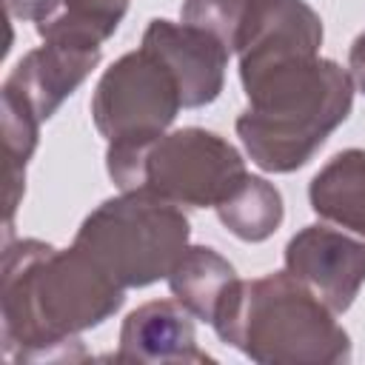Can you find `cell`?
Here are the masks:
<instances>
[{"mask_svg":"<svg viewBox=\"0 0 365 365\" xmlns=\"http://www.w3.org/2000/svg\"><path fill=\"white\" fill-rule=\"evenodd\" d=\"M123 294L125 288L77 245L66 251L40 240L6 245L3 348L17 362L86 359L77 334L108 319L123 305Z\"/></svg>","mask_w":365,"mask_h":365,"instance_id":"6da1fadb","label":"cell"},{"mask_svg":"<svg viewBox=\"0 0 365 365\" xmlns=\"http://www.w3.org/2000/svg\"><path fill=\"white\" fill-rule=\"evenodd\" d=\"M251 0H185L182 23L214 34L228 51H237Z\"/></svg>","mask_w":365,"mask_h":365,"instance_id":"9a60e30c","label":"cell"},{"mask_svg":"<svg viewBox=\"0 0 365 365\" xmlns=\"http://www.w3.org/2000/svg\"><path fill=\"white\" fill-rule=\"evenodd\" d=\"M117 362H214L197 348L191 314L171 299H154L131 311L120 331Z\"/></svg>","mask_w":365,"mask_h":365,"instance_id":"30bf717a","label":"cell"},{"mask_svg":"<svg viewBox=\"0 0 365 365\" xmlns=\"http://www.w3.org/2000/svg\"><path fill=\"white\" fill-rule=\"evenodd\" d=\"M285 268L334 314H342L365 282V234L334 222L305 225L285 245Z\"/></svg>","mask_w":365,"mask_h":365,"instance_id":"52a82bcc","label":"cell"},{"mask_svg":"<svg viewBox=\"0 0 365 365\" xmlns=\"http://www.w3.org/2000/svg\"><path fill=\"white\" fill-rule=\"evenodd\" d=\"M348 66H351V80L359 86V91H365V31L354 40L351 54H348Z\"/></svg>","mask_w":365,"mask_h":365,"instance_id":"2e32d148","label":"cell"},{"mask_svg":"<svg viewBox=\"0 0 365 365\" xmlns=\"http://www.w3.org/2000/svg\"><path fill=\"white\" fill-rule=\"evenodd\" d=\"M308 197L325 222L365 234V151L348 148L331 157L311 180Z\"/></svg>","mask_w":365,"mask_h":365,"instance_id":"7c38bea8","label":"cell"},{"mask_svg":"<svg viewBox=\"0 0 365 365\" xmlns=\"http://www.w3.org/2000/svg\"><path fill=\"white\" fill-rule=\"evenodd\" d=\"M211 325L225 345L265 365L351 359V339L334 311L288 271L234 279Z\"/></svg>","mask_w":365,"mask_h":365,"instance_id":"3957f363","label":"cell"},{"mask_svg":"<svg viewBox=\"0 0 365 365\" xmlns=\"http://www.w3.org/2000/svg\"><path fill=\"white\" fill-rule=\"evenodd\" d=\"M245 174L240 151L220 134L182 128L148 143L140 188H148L174 205L217 208Z\"/></svg>","mask_w":365,"mask_h":365,"instance_id":"5b68a950","label":"cell"},{"mask_svg":"<svg viewBox=\"0 0 365 365\" xmlns=\"http://www.w3.org/2000/svg\"><path fill=\"white\" fill-rule=\"evenodd\" d=\"M217 214L234 237L245 242H262L282 222V197L268 180L245 174L217 205Z\"/></svg>","mask_w":365,"mask_h":365,"instance_id":"5bb4252c","label":"cell"},{"mask_svg":"<svg viewBox=\"0 0 365 365\" xmlns=\"http://www.w3.org/2000/svg\"><path fill=\"white\" fill-rule=\"evenodd\" d=\"M74 245L117 285L143 288L171 274L188 248V220L180 205L148 188L123 191L83 220Z\"/></svg>","mask_w":365,"mask_h":365,"instance_id":"277c9868","label":"cell"},{"mask_svg":"<svg viewBox=\"0 0 365 365\" xmlns=\"http://www.w3.org/2000/svg\"><path fill=\"white\" fill-rule=\"evenodd\" d=\"M46 3L48 0H6V11L20 20H37V14L43 11Z\"/></svg>","mask_w":365,"mask_h":365,"instance_id":"e0dca14e","label":"cell"},{"mask_svg":"<svg viewBox=\"0 0 365 365\" xmlns=\"http://www.w3.org/2000/svg\"><path fill=\"white\" fill-rule=\"evenodd\" d=\"M237 134L251 160L274 174L305 165L348 117L354 80L334 60H294L248 83Z\"/></svg>","mask_w":365,"mask_h":365,"instance_id":"7a4b0ae2","label":"cell"},{"mask_svg":"<svg viewBox=\"0 0 365 365\" xmlns=\"http://www.w3.org/2000/svg\"><path fill=\"white\" fill-rule=\"evenodd\" d=\"M237 271L228 259H222L214 248L191 245L182 251L177 265L168 274L171 294L177 302L197 319L211 322L225 291L234 285Z\"/></svg>","mask_w":365,"mask_h":365,"instance_id":"4fadbf2b","label":"cell"},{"mask_svg":"<svg viewBox=\"0 0 365 365\" xmlns=\"http://www.w3.org/2000/svg\"><path fill=\"white\" fill-rule=\"evenodd\" d=\"M97 63H100V48L43 43L14 66L3 88L14 91L23 103H29V108L43 123L91 74Z\"/></svg>","mask_w":365,"mask_h":365,"instance_id":"8fae6325","label":"cell"},{"mask_svg":"<svg viewBox=\"0 0 365 365\" xmlns=\"http://www.w3.org/2000/svg\"><path fill=\"white\" fill-rule=\"evenodd\" d=\"M83 3H91V6H100V9H111V11H123L128 9V0H83Z\"/></svg>","mask_w":365,"mask_h":365,"instance_id":"ac0fdd59","label":"cell"},{"mask_svg":"<svg viewBox=\"0 0 365 365\" xmlns=\"http://www.w3.org/2000/svg\"><path fill=\"white\" fill-rule=\"evenodd\" d=\"M143 48L171 71L185 108L208 106L220 97L231 51L214 34L188 23L151 20L143 34Z\"/></svg>","mask_w":365,"mask_h":365,"instance_id":"9c48e42d","label":"cell"},{"mask_svg":"<svg viewBox=\"0 0 365 365\" xmlns=\"http://www.w3.org/2000/svg\"><path fill=\"white\" fill-rule=\"evenodd\" d=\"M322 43V20L302 0H251L240 34L242 83L294 63L317 57Z\"/></svg>","mask_w":365,"mask_h":365,"instance_id":"ba28073f","label":"cell"},{"mask_svg":"<svg viewBox=\"0 0 365 365\" xmlns=\"http://www.w3.org/2000/svg\"><path fill=\"white\" fill-rule=\"evenodd\" d=\"M180 106L177 80L140 46L100 77L91 117L108 143L123 137H157L174 123Z\"/></svg>","mask_w":365,"mask_h":365,"instance_id":"8992f818","label":"cell"}]
</instances>
